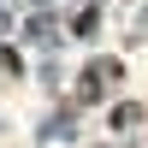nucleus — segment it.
Returning <instances> with one entry per match:
<instances>
[{"mask_svg":"<svg viewBox=\"0 0 148 148\" xmlns=\"http://www.w3.org/2000/svg\"><path fill=\"white\" fill-rule=\"evenodd\" d=\"M125 77V71H119V59H95L89 71H83V83H77V95L83 101H101V95H113V83Z\"/></svg>","mask_w":148,"mask_h":148,"instance_id":"obj_1","label":"nucleus"}]
</instances>
